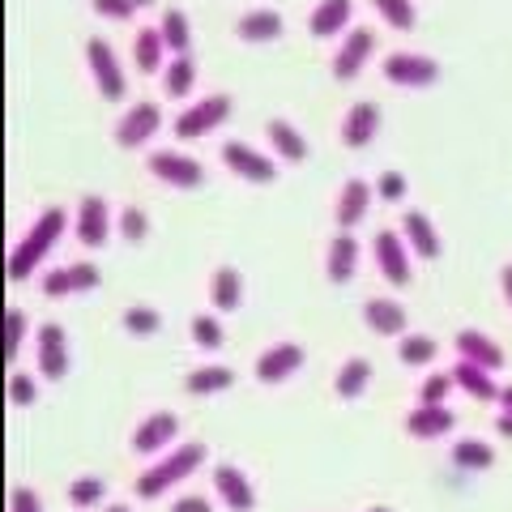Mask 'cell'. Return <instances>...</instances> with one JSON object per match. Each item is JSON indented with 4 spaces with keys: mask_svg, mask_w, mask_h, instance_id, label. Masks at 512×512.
<instances>
[{
    "mask_svg": "<svg viewBox=\"0 0 512 512\" xmlns=\"http://www.w3.org/2000/svg\"><path fill=\"white\" fill-rule=\"evenodd\" d=\"M39 376L43 380H64L69 376V355H64V329L60 325H43L39 329Z\"/></svg>",
    "mask_w": 512,
    "mask_h": 512,
    "instance_id": "15",
    "label": "cell"
},
{
    "mask_svg": "<svg viewBox=\"0 0 512 512\" xmlns=\"http://www.w3.org/2000/svg\"><path fill=\"white\" fill-rule=\"evenodd\" d=\"M175 431H180V419H175L171 410H158L150 419H141V427L133 431V448L141 457H158L175 440Z\"/></svg>",
    "mask_w": 512,
    "mask_h": 512,
    "instance_id": "12",
    "label": "cell"
},
{
    "mask_svg": "<svg viewBox=\"0 0 512 512\" xmlns=\"http://www.w3.org/2000/svg\"><path fill=\"white\" fill-rule=\"evenodd\" d=\"M372 47H376V35H372L367 26L350 30V35L342 39V47L333 52V77H338V82H350V77H359L363 64L372 60Z\"/></svg>",
    "mask_w": 512,
    "mask_h": 512,
    "instance_id": "9",
    "label": "cell"
},
{
    "mask_svg": "<svg viewBox=\"0 0 512 512\" xmlns=\"http://www.w3.org/2000/svg\"><path fill=\"white\" fill-rule=\"evenodd\" d=\"M453 427H457V419H453V410H448V406H419L406 419V431L414 440H440Z\"/></svg>",
    "mask_w": 512,
    "mask_h": 512,
    "instance_id": "20",
    "label": "cell"
},
{
    "mask_svg": "<svg viewBox=\"0 0 512 512\" xmlns=\"http://www.w3.org/2000/svg\"><path fill=\"white\" fill-rule=\"evenodd\" d=\"M64 222H69V214H64L60 205H52V210H43V214L35 218V227H30V231L18 239V248H13V256L5 261V274H9L13 282H26L30 274H35L39 261L56 248V239L64 235Z\"/></svg>",
    "mask_w": 512,
    "mask_h": 512,
    "instance_id": "1",
    "label": "cell"
},
{
    "mask_svg": "<svg viewBox=\"0 0 512 512\" xmlns=\"http://www.w3.org/2000/svg\"><path fill=\"white\" fill-rule=\"evenodd\" d=\"M158 124H163V111H158V103H133L120 116V124H116V146H124V150L146 146V141L158 133Z\"/></svg>",
    "mask_w": 512,
    "mask_h": 512,
    "instance_id": "6",
    "label": "cell"
},
{
    "mask_svg": "<svg viewBox=\"0 0 512 512\" xmlns=\"http://www.w3.org/2000/svg\"><path fill=\"white\" fill-rule=\"evenodd\" d=\"M453 384H461L470 397H478V402H495V380H491V372H483V367H474V363H466L461 359L457 367H453Z\"/></svg>",
    "mask_w": 512,
    "mask_h": 512,
    "instance_id": "26",
    "label": "cell"
},
{
    "mask_svg": "<svg viewBox=\"0 0 512 512\" xmlns=\"http://www.w3.org/2000/svg\"><path fill=\"white\" fill-rule=\"evenodd\" d=\"M235 384V372L231 367H197V372H188V393H222V389H231Z\"/></svg>",
    "mask_w": 512,
    "mask_h": 512,
    "instance_id": "33",
    "label": "cell"
},
{
    "mask_svg": "<svg viewBox=\"0 0 512 512\" xmlns=\"http://www.w3.org/2000/svg\"><path fill=\"white\" fill-rule=\"evenodd\" d=\"M367 380H372V363L367 359H346L338 380H333V389H338V397H346V402H355V397L367 389Z\"/></svg>",
    "mask_w": 512,
    "mask_h": 512,
    "instance_id": "32",
    "label": "cell"
},
{
    "mask_svg": "<svg viewBox=\"0 0 512 512\" xmlns=\"http://www.w3.org/2000/svg\"><path fill=\"white\" fill-rule=\"evenodd\" d=\"M372 9L393 30H414V0H372Z\"/></svg>",
    "mask_w": 512,
    "mask_h": 512,
    "instance_id": "37",
    "label": "cell"
},
{
    "mask_svg": "<svg viewBox=\"0 0 512 512\" xmlns=\"http://www.w3.org/2000/svg\"><path fill=\"white\" fill-rule=\"evenodd\" d=\"M239 299H244V278H239V269L222 265L218 274L210 278V303H214L218 312H235Z\"/></svg>",
    "mask_w": 512,
    "mask_h": 512,
    "instance_id": "25",
    "label": "cell"
},
{
    "mask_svg": "<svg viewBox=\"0 0 512 512\" xmlns=\"http://www.w3.org/2000/svg\"><path fill=\"white\" fill-rule=\"evenodd\" d=\"M171 512H214V504L205 500V495H180V500L171 504Z\"/></svg>",
    "mask_w": 512,
    "mask_h": 512,
    "instance_id": "48",
    "label": "cell"
},
{
    "mask_svg": "<svg viewBox=\"0 0 512 512\" xmlns=\"http://www.w3.org/2000/svg\"><path fill=\"white\" fill-rule=\"evenodd\" d=\"M9 512H43V500L30 487H18L9 495Z\"/></svg>",
    "mask_w": 512,
    "mask_h": 512,
    "instance_id": "47",
    "label": "cell"
},
{
    "mask_svg": "<svg viewBox=\"0 0 512 512\" xmlns=\"http://www.w3.org/2000/svg\"><path fill=\"white\" fill-rule=\"evenodd\" d=\"M214 487H218L222 504H227L231 512H252V508H256V491H252V483H248L244 470L218 466V470H214Z\"/></svg>",
    "mask_w": 512,
    "mask_h": 512,
    "instance_id": "16",
    "label": "cell"
},
{
    "mask_svg": "<svg viewBox=\"0 0 512 512\" xmlns=\"http://www.w3.org/2000/svg\"><path fill=\"white\" fill-rule=\"evenodd\" d=\"M372 512H389V508H372Z\"/></svg>",
    "mask_w": 512,
    "mask_h": 512,
    "instance_id": "53",
    "label": "cell"
},
{
    "mask_svg": "<svg viewBox=\"0 0 512 512\" xmlns=\"http://www.w3.org/2000/svg\"><path fill=\"white\" fill-rule=\"evenodd\" d=\"M163 35H158L154 26H146V30H137V43H133V60H137V69L141 73H158L163 69Z\"/></svg>",
    "mask_w": 512,
    "mask_h": 512,
    "instance_id": "29",
    "label": "cell"
},
{
    "mask_svg": "<svg viewBox=\"0 0 512 512\" xmlns=\"http://www.w3.org/2000/svg\"><path fill=\"white\" fill-rule=\"evenodd\" d=\"M491 461H495V453L483 440H457L453 444V466H461V470H487Z\"/></svg>",
    "mask_w": 512,
    "mask_h": 512,
    "instance_id": "34",
    "label": "cell"
},
{
    "mask_svg": "<svg viewBox=\"0 0 512 512\" xmlns=\"http://www.w3.org/2000/svg\"><path fill=\"white\" fill-rule=\"evenodd\" d=\"M197 86V64H192V52L188 56H175L167 69H163V90L171 99H184V94Z\"/></svg>",
    "mask_w": 512,
    "mask_h": 512,
    "instance_id": "31",
    "label": "cell"
},
{
    "mask_svg": "<svg viewBox=\"0 0 512 512\" xmlns=\"http://www.w3.org/2000/svg\"><path fill=\"white\" fill-rule=\"evenodd\" d=\"M146 5L150 0H94V13H99V18H111V22H128Z\"/></svg>",
    "mask_w": 512,
    "mask_h": 512,
    "instance_id": "40",
    "label": "cell"
},
{
    "mask_svg": "<svg viewBox=\"0 0 512 512\" xmlns=\"http://www.w3.org/2000/svg\"><path fill=\"white\" fill-rule=\"evenodd\" d=\"M235 35L244 43H274V39H282V18L274 9H248L244 18L235 22Z\"/></svg>",
    "mask_w": 512,
    "mask_h": 512,
    "instance_id": "24",
    "label": "cell"
},
{
    "mask_svg": "<svg viewBox=\"0 0 512 512\" xmlns=\"http://www.w3.org/2000/svg\"><path fill=\"white\" fill-rule=\"evenodd\" d=\"M222 163H227L239 180H248V184H269L278 175L274 158L256 154L252 146H244V141H222Z\"/></svg>",
    "mask_w": 512,
    "mask_h": 512,
    "instance_id": "8",
    "label": "cell"
},
{
    "mask_svg": "<svg viewBox=\"0 0 512 512\" xmlns=\"http://www.w3.org/2000/svg\"><path fill=\"white\" fill-rule=\"evenodd\" d=\"M355 269H359V239L350 231H342L325 252V274H329V282L342 286V282L355 278Z\"/></svg>",
    "mask_w": 512,
    "mask_h": 512,
    "instance_id": "17",
    "label": "cell"
},
{
    "mask_svg": "<svg viewBox=\"0 0 512 512\" xmlns=\"http://www.w3.org/2000/svg\"><path fill=\"white\" fill-rule=\"evenodd\" d=\"M299 367H303V346L278 342V346H269L265 355L256 359V380L261 384H282V380H291Z\"/></svg>",
    "mask_w": 512,
    "mask_h": 512,
    "instance_id": "11",
    "label": "cell"
},
{
    "mask_svg": "<svg viewBox=\"0 0 512 512\" xmlns=\"http://www.w3.org/2000/svg\"><path fill=\"white\" fill-rule=\"evenodd\" d=\"M367 205H372V184H363V180H346V184H342V197H338V210H333V218H338V227H342V231H350V227H359V222H363Z\"/></svg>",
    "mask_w": 512,
    "mask_h": 512,
    "instance_id": "22",
    "label": "cell"
},
{
    "mask_svg": "<svg viewBox=\"0 0 512 512\" xmlns=\"http://www.w3.org/2000/svg\"><path fill=\"white\" fill-rule=\"evenodd\" d=\"M350 13H355L350 0H320V5L312 9L308 30L316 39H333V35H342V30L350 26Z\"/></svg>",
    "mask_w": 512,
    "mask_h": 512,
    "instance_id": "23",
    "label": "cell"
},
{
    "mask_svg": "<svg viewBox=\"0 0 512 512\" xmlns=\"http://www.w3.org/2000/svg\"><path fill=\"white\" fill-rule=\"evenodd\" d=\"M39 291L47 299H64V295H73V286H69V269H47V274L39 278Z\"/></svg>",
    "mask_w": 512,
    "mask_h": 512,
    "instance_id": "44",
    "label": "cell"
},
{
    "mask_svg": "<svg viewBox=\"0 0 512 512\" xmlns=\"http://www.w3.org/2000/svg\"><path fill=\"white\" fill-rule=\"evenodd\" d=\"M107 512H133V508H124V504H111Z\"/></svg>",
    "mask_w": 512,
    "mask_h": 512,
    "instance_id": "52",
    "label": "cell"
},
{
    "mask_svg": "<svg viewBox=\"0 0 512 512\" xmlns=\"http://www.w3.org/2000/svg\"><path fill=\"white\" fill-rule=\"evenodd\" d=\"M457 355L466 363H474V367H483V372H500L504 367V350L491 338H483V333H474V329L457 333Z\"/></svg>",
    "mask_w": 512,
    "mask_h": 512,
    "instance_id": "19",
    "label": "cell"
},
{
    "mask_svg": "<svg viewBox=\"0 0 512 512\" xmlns=\"http://www.w3.org/2000/svg\"><path fill=\"white\" fill-rule=\"evenodd\" d=\"M120 235L128 239V244H141V239L150 235V218L137 210V205H128V210H120Z\"/></svg>",
    "mask_w": 512,
    "mask_h": 512,
    "instance_id": "41",
    "label": "cell"
},
{
    "mask_svg": "<svg viewBox=\"0 0 512 512\" xmlns=\"http://www.w3.org/2000/svg\"><path fill=\"white\" fill-rule=\"evenodd\" d=\"M192 342H197L201 350H222V342H227V329H222L214 316H192Z\"/></svg>",
    "mask_w": 512,
    "mask_h": 512,
    "instance_id": "39",
    "label": "cell"
},
{
    "mask_svg": "<svg viewBox=\"0 0 512 512\" xmlns=\"http://www.w3.org/2000/svg\"><path fill=\"white\" fill-rule=\"evenodd\" d=\"M372 252H376L380 274L389 278L393 286H406V282H410V256H406V239H402V235L380 231V235L372 239Z\"/></svg>",
    "mask_w": 512,
    "mask_h": 512,
    "instance_id": "10",
    "label": "cell"
},
{
    "mask_svg": "<svg viewBox=\"0 0 512 512\" xmlns=\"http://www.w3.org/2000/svg\"><path fill=\"white\" fill-rule=\"evenodd\" d=\"M363 325L372 333H380V338H397V333L406 329V312H402V303H393V299H367Z\"/></svg>",
    "mask_w": 512,
    "mask_h": 512,
    "instance_id": "21",
    "label": "cell"
},
{
    "mask_svg": "<svg viewBox=\"0 0 512 512\" xmlns=\"http://www.w3.org/2000/svg\"><path fill=\"white\" fill-rule=\"evenodd\" d=\"M376 133H380V107L376 103H355V107L346 111V120H342V146L363 150V146H372Z\"/></svg>",
    "mask_w": 512,
    "mask_h": 512,
    "instance_id": "14",
    "label": "cell"
},
{
    "mask_svg": "<svg viewBox=\"0 0 512 512\" xmlns=\"http://www.w3.org/2000/svg\"><path fill=\"white\" fill-rule=\"evenodd\" d=\"M64 269H69V286H73V291H99V282H103L99 265H90V261H73V265H64Z\"/></svg>",
    "mask_w": 512,
    "mask_h": 512,
    "instance_id": "43",
    "label": "cell"
},
{
    "mask_svg": "<svg viewBox=\"0 0 512 512\" xmlns=\"http://www.w3.org/2000/svg\"><path fill=\"white\" fill-rule=\"evenodd\" d=\"M448 389H453V376H444V372L427 376V380L419 384V406H444Z\"/></svg>",
    "mask_w": 512,
    "mask_h": 512,
    "instance_id": "42",
    "label": "cell"
},
{
    "mask_svg": "<svg viewBox=\"0 0 512 512\" xmlns=\"http://www.w3.org/2000/svg\"><path fill=\"white\" fill-rule=\"evenodd\" d=\"M201 461H205V444H184V448H175V453H167L163 461H154V466L137 478V495H141V500H154V495L171 491L175 483H184V478L197 470Z\"/></svg>",
    "mask_w": 512,
    "mask_h": 512,
    "instance_id": "2",
    "label": "cell"
},
{
    "mask_svg": "<svg viewBox=\"0 0 512 512\" xmlns=\"http://www.w3.org/2000/svg\"><path fill=\"white\" fill-rule=\"evenodd\" d=\"M384 77L393 86H436L440 82V64L419 52H397L384 60Z\"/></svg>",
    "mask_w": 512,
    "mask_h": 512,
    "instance_id": "7",
    "label": "cell"
},
{
    "mask_svg": "<svg viewBox=\"0 0 512 512\" xmlns=\"http://www.w3.org/2000/svg\"><path fill=\"white\" fill-rule=\"evenodd\" d=\"M495 402H500L504 410H512V384H508V389H500V393H495Z\"/></svg>",
    "mask_w": 512,
    "mask_h": 512,
    "instance_id": "51",
    "label": "cell"
},
{
    "mask_svg": "<svg viewBox=\"0 0 512 512\" xmlns=\"http://www.w3.org/2000/svg\"><path fill=\"white\" fill-rule=\"evenodd\" d=\"M111 235V210L103 197H82L77 205V239H82L86 248H103Z\"/></svg>",
    "mask_w": 512,
    "mask_h": 512,
    "instance_id": "13",
    "label": "cell"
},
{
    "mask_svg": "<svg viewBox=\"0 0 512 512\" xmlns=\"http://www.w3.org/2000/svg\"><path fill=\"white\" fill-rule=\"evenodd\" d=\"M146 167H150V175H158V180L171 184V188H201L205 184V167L197 158L175 154V150H154L146 158Z\"/></svg>",
    "mask_w": 512,
    "mask_h": 512,
    "instance_id": "5",
    "label": "cell"
},
{
    "mask_svg": "<svg viewBox=\"0 0 512 512\" xmlns=\"http://www.w3.org/2000/svg\"><path fill=\"white\" fill-rule=\"evenodd\" d=\"M86 64H90V77H94V86H99L103 99H124V69H120V56L111 52V43L107 39H90L86 43Z\"/></svg>",
    "mask_w": 512,
    "mask_h": 512,
    "instance_id": "4",
    "label": "cell"
},
{
    "mask_svg": "<svg viewBox=\"0 0 512 512\" xmlns=\"http://www.w3.org/2000/svg\"><path fill=\"white\" fill-rule=\"evenodd\" d=\"M103 495H107V483H103V478H73V483H69V504L73 508H99L103 504Z\"/></svg>",
    "mask_w": 512,
    "mask_h": 512,
    "instance_id": "36",
    "label": "cell"
},
{
    "mask_svg": "<svg viewBox=\"0 0 512 512\" xmlns=\"http://www.w3.org/2000/svg\"><path fill=\"white\" fill-rule=\"evenodd\" d=\"M495 431H500L504 440H512V410H500V419H495Z\"/></svg>",
    "mask_w": 512,
    "mask_h": 512,
    "instance_id": "49",
    "label": "cell"
},
{
    "mask_svg": "<svg viewBox=\"0 0 512 512\" xmlns=\"http://www.w3.org/2000/svg\"><path fill=\"white\" fill-rule=\"evenodd\" d=\"M231 116V94H210V99H201V103H192V107H184L180 116H175V137H184V141H192V137H205V133H214V128Z\"/></svg>",
    "mask_w": 512,
    "mask_h": 512,
    "instance_id": "3",
    "label": "cell"
},
{
    "mask_svg": "<svg viewBox=\"0 0 512 512\" xmlns=\"http://www.w3.org/2000/svg\"><path fill=\"white\" fill-rule=\"evenodd\" d=\"M397 359H402L406 367H423L436 359V338H427V333H410V338H402V346H397Z\"/></svg>",
    "mask_w": 512,
    "mask_h": 512,
    "instance_id": "35",
    "label": "cell"
},
{
    "mask_svg": "<svg viewBox=\"0 0 512 512\" xmlns=\"http://www.w3.org/2000/svg\"><path fill=\"white\" fill-rule=\"evenodd\" d=\"M402 239L410 244L414 256H423V261H436L440 256V235H436V227H431V218L423 210H410L402 218Z\"/></svg>",
    "mask_w": 512,
    "mask_h": 512,
    "instance_id": "18",
    "label": "cell"
},
{
    "mask_svg": "<svg viewBox=\"0 0 512 512\" xmlns=\"http://www.w3.org/2000/svg\"><path fill=\"white\" fill-rule=\"evenodd\" d=\"M376 192H380L384 201H402V197H406V175H402V171H384L380 184H376Z\"/></svg>",
    "mask_w": 512,
    "mask_h": 512,
    "instance_id": "46",
    "label": "cell"
},
{
    "mask_svg": "<svg viewBox=\"0 0 512 512\" xmlns=\"http://www.w3.org/2000/svg\"><path fill=\"white\" fill-rule=\"evenodd\" d=\"M500 286H504V295L512 303V265H504V274H500Z\"/></svg>",
    "mask_w": 512,
    "mask_h": 512,
    "instance_id": "50",
    "label": "cell"
},
{
    "mask_svg": "<svg viewBox=\"0 0 512 512\" xmlns=\"http://www.w3.org/2000/svg\"><path fill=\"white\" fill-rule=\"evenodd\" d=\"M22 342H26V312L5 308L0 312V363H13Z\"/></svg>",
    "mask_w": 512,
    "mask_h": 512,
    "instance_id": "27",
    "label": "cell"
},
{
    "mask_svg": "<svg viewBox=\"0 0 512 512\" xmlns=\"http://www.w3.org/2000/svg\"><path fill=\"white\" fill-rule=\"evenodd\" d=\"M269 146H274L286 163H303V158H308V141H303L286 120H269Z\"/></svg>",
    "mask_w": 512,
    "mask_h": 512,
    "instance_id": "28",
    "label": "cell"
},
{
    "mask_svg": "<svg viewBox=\"0 0 512 512\" xmlns=\"http://www.w3.org/2000/svg\"><path fill=\"white\" fill-rule=\"evenodd\" d=\"M9 402L13 406H30V402H35V380H30L26 372H13L9 376Z\"/></svg>",
    "mask_w": 512,
    "mask_h": 512,
    "instance_id": "45",
    "label": "cell"
},
{
    "mask_svg": "<svg viewBox=\"0 0 512 512\" xmlns=\"http://www.w3.org/2000/svg\"><path fill=\"white\" fill-rule=\"evenodd\" d=\"M158 35H163V47L175 56H188L192 52V30H188V18L180 9H167L163 13V26H158Z\"/></svg>",
    "mask_w": 512,
    "mask_h": 512,
    "instance_id": "30",
    "label": "cell"
},
{
    "mask_svg": "<svg viewBox=\"0 0 512 512\" xmlns=\"http://www.w3.org/2000/svg\"><path fill=\"white\" fill-rule=\"evenodd\" d=\"M120 325L133 333V338H150V333L163 329V316H158L154 308H141V303H137V308H128V312H124Z\"/></svg>",
    "mask_w": 512,
    "mask_h": 512,
    "instance_id": "38",
    "label": "cell"
}]
</instances>
